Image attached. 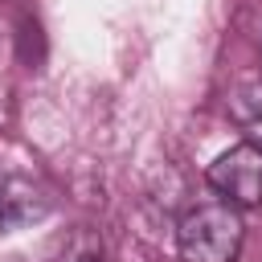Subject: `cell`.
<instances>
[{
    "mask_svg": "<svg viewBox=\"0 0 262 262\" xmlns=\"http://www.w3.org/2000/svg\"><path fill=\"white\" fill-rule=\"evenodd\" d=\"M242 242H246L242 209L221 201V196L192 201L176 221L180 262H237Z\"/></svg>",
    "mask_w": 262,
    "mask_h": 262,
    "instance_id": "obj_1",
    "label": "cell"
},
{
    "mask_svg": "<svg viewBox=\"0 0 262 262\" xmlns=\"http://www.w3.org/2000/svg\"><path fill=\"white\" fill-rule=\"evenodd\" d=\"M205 180L221 201H229L237 209H258L262 205V143H254V139L233 143L229 151H221L209 164Z\"/></svg>",
    "mask_w": 262,
    "mask_h": 262,
    "instance_id": "obj_2",
    "label": "cell"
},
{
    "mask_svg": "<svg viewBox=\"0 0 262 262\" xmlns=\"http://www.w3.org/2000/svg\"><path fill=\"white\" fill-rule=\"evenodd\" d=\"M53 209V201L45 196L41 184H33L29 176H8L0 180V229L4 233H16L25 225H37L45 221Z\"/></svg>",
    "mask_w": 262,
    "mask_h": 262,
    "instance_id": "obj_3",
    "label": "cell"
},
{
    "mask_svg": "<svg viewBox=\"0 0 262 262\" xmlns=\"http://www.w3.org/2000/svg\"><path fill=\"white\" fill-rule=\"evenodd\" d=\"M225 111L233 123L250 127L262 119V74H246L229 86V98H225Z\"/></svg>",
    "mask_w": 262,
    "mask_h": 262,
    "instance_id": "obj_4",
    "label": "cell"
},
{
    "mask_svg": "<svg viewBox=\"0 0 262 262\" xmlns=\"http://www.w3.org/2000/svg\"><path fill=\"white\" fill-rule=\"evenodd\" d=\"M57 262H106V246L102 233L94 225H74L57 250Z\"/></svg>",
    "mask_w": 262,
    "mask_h": 262,
    "instance_id": "obj_5",
    "label": "cell"
}]
</instances>
